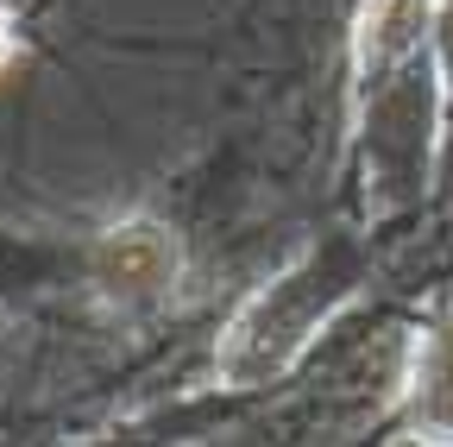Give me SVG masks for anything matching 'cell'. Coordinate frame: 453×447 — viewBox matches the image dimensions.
I'll return each mask as SVG.
<instances>
[{
	"label": "cell",
	"instance_id": "cell-4",
	"mask_svg": "<svg viewBox=\"0 0 453 447\" xmlns=\"http://www.w3.org/2000/svg\"><path fill=\"white\" fill-rule=\"evenodd\" d=\"M410 416L422 435L453 441V321L428 328L410 359Z\"/></svg>",
	"mask_w": 453,
	"mask_h": 447
},
{
	"label": "cell",
	"instance_id": "cell-5",
	"mask_svg": "<svg viewBox=\"0 0 453 447\" xmlns=\"http://www.w3.org/2000/svg\"><path fill=\"white\" fill-rule=\"evenodd\" d=\"M7 50H13V32H7V19H0V64H7Z\"/></svg>",
	"mask_w": 453,
	"mask_h": 447
},
{
	"label": "cell",
	"instance_id": "cell-2",
	"mask_svg": "<svg viewBox=\"0 0 453 447\" xmlns=\"http://www.w3.org/2000/svg\"><path fill=\"white\" fill-rule=\"evenodd\" d=\"M428 26H434V0H365L359 32H353L359 101L396 82L403 70H416V58L428 50Z\"/></svg>",
	"mask_w": 453,
	"mask_h": 447
},
{
	"label": "cell",
	"instance_id": "cell-3",
	"mask_svg": "<svg viewBox=\"0 0 453 447\" xmlns=\"http://www.w3.org/2000/svg\"><path fill=\"white\" fill-rule=\"evenodd\" d=\"M95 284L120 303H151L177 284V240L151 220H127L113 227L95 252Z\"/></svg>",
	"mask_w": 453,
	"mask_h": 447
},
{
	"label": "cell",
	"instance_id": "cell-1",
	"mask_svg": "<svg viewBox=\"0 0 453 447\" xmlns=\"http://www.w3.org/2000/svg\"><path fill=\"white\" fill-rule=\"evenodd\" d=\"M353 290H359V258L347 246H309V252H296L271 284H258L240 303L234 321H226L220 359H214L220 378L234 390L277 384L315 347V334L340 315V303H347Z\"/></svg>",
	"mask_w": 453,
	"mask_h": 447
}]
</instances>
